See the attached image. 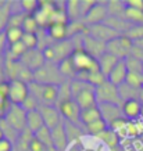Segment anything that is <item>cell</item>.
I'll list each match as a JSON object with an SVG mask.
<instances>
[{"label": "cell", "mask_w": 143, "mask_h": 151, "mask_svg": "<svg viewBox=\"0 0 143 151\" xmlns=\"http://www.w3.org/2000/svg\"><path fill=\"white\" fill-rule=\"evenodd\" d=\"M71 92H72V99L77 101L81 110L99 105L96 100V87L92 86L90 83L74 79L71 81Z\"/></svg>", "instance_id": "1"}, {"label": "cell", "mask_w": 143, "mask_h": 151, "mask_svg": "<svg viewBox=\"0 0 143 151\" xmlns=\"http://www.w3.org/2000/svg\"><path fill=\"white\" fill-rule=\"evenodd\" d=\"M71 58H72L75 67H77V71H78V76H77L78 81L86 82L88 73L95 72V71L99 69L97 60L93 58L92 55H89L88 53L85 50H82V49L75 50L74 53H72V55H71Z\"/></svg>", "instance_id": "2"}, {"label": "cell", "mask_w": 143, "mask_h": 151, "mask_svg": "<svg viewBox=\"0 0 143 151\" xmlns=\"http://www.w3.org/2000/svg\"><path fill=\"white\" fill-rule=\"evenodd\" d=\"M29 92L35 96L40 105H54L58 100V86L56 85H42L38 82L29 83Z\"/></svg>", "instance_id": "3"}, {"label": "cell", "mask_w": 143, "mask_h": 151, "mask_svg": "<svg viewBox=\"0 0 143 151\" xmlns=\"http://www.w3.org/2000/svg\"><path fill=\"white\" fill-rule=\"evenodd\" d=\"M33 82L42 83V85H56L60 86L65 82L63 75L58 71V67L53 63H46L42 68L33 72Z\"/></svg>", "instance_id": "4"}, {"label": "cell", "mask_w": 143, "mask_h": 151, "mask_svg": "<svg viewBox=\"0 0 143 151\" xmlns=\"http://www.w3.org/2000/svg\"><path fill=\"white\" fill-rule=\"evenodd\" d=\"M135 47V42L128 35H121L106 43V53L114 55L118 60H125L129 57Z\"/></svg>", "instance_id": "5"}, {"label": "cell", "mask_w": 143, "mask_h": 151, "mask_svg": "<svg viewBox=\"0 0 143 151\" xmlns=\"http://www.w3.org/2000/svg\"><path fill=\"white\" fill-rule=\"evenodd\" d=\"M3 121L14 132L21 134L27 129V111L24 110L21 105H10Z\"/></svg>", "instance_id": "6"}, {"label": "cell", "mask_w": 143, "mask_h": 151, "mask_svg": "<svg viewBox=\"0 0 143 151\" xmlns=\"http://www.w3.org/2000/svg\"><path fill=\"white\" fill-rule=\"evenodd\" d=\"M96 100L97 104H116L122 105V100L118 93V87L114 86L108 81L96 87Z\"/></svg>", "instance_id": "7"}, {"label": "cell", "mask_w": 143, "mask_h": 151, "mask_svg": "<svg viewBox=\"0 0 143 151\" xmlns=\"http://www.w3.org/2000/svg\"><path fill=\"white\" fill-rule=\"evenodd\" d=\"M29 83L24 81H10L7 100L13 105H22V103L29 97Z\"/></svg>", "instance_id": "8"}, {"label": "cell", "mask_w": 143, "mask_h": 151, "mask_svg": "<svg viewBox=\"0 0 143 151\" xmlns=\"http://www.w3.org/2000/svg\"><path fill=\"white\" fill-rule=\"evenodd\" d=\"M58 111H60L61 116L65 122L74 125H79L81 124V107L77 104V101L74 99L67 100L64 103H60L58 105H56Z\"/></svg>", "instance_id": "9"}, {"label": "cell", "mask_w": 143, "mask_h": 151, "mask_svg": "<svg viewBox=\"0 0 143 151\" xmlns=\"http://www.w3.org/2000/svg\"><path fill=\"white\" fill-rule=\"evenodd\" d=\"M85 35H89V36L95 37L97 40L103 42V43H108L110 40L116 39V37L121 36L118 32H116L114 29H111L108 25L106 24H97V25H89L86 28V33Z\"/></svg>", "instance_id": "10"}, {"label": "cell", "mask_w": 143, "mask_h": 151, "mask_svg": "<svg viewBox=\"0 0 143 151\" xmlns=\"http://www.w3.org/2000/svg\"><path fill=\"white\" fill-rule=\"evenodd\" d=\"M108 18V11H107V3L96 1V4L89 10V13L83 17V22L89 25H97V24L106 22Z\"/></svg>", "instance_id": "11"}, {"label": "cell", "mask_w": 143, "mask_h": 151, "mask_svg": "<svg viewBox=\"0 0 143 151\" xmlns=\"http://www.w3.org/2000/svg\"><path fill=\"white\" fill-rule=\"evenodd\" d=\"M39 111H40L42 116H43L45 126L49 128L50 130L64 122V119L61 116L58 108L54 107V105H40V107H39Z\"/></svg>", "instance_id": "12"}, {"label": "cell", "mask_w": 143, "mask_h": 151, "mask_svg": "<svg viewBox=\"0 0 143 151\" xmlns=\"http://www.w3.org/2000/svg\"><path fill=\"white\" fill-rule=\"evenodd\" d=\"M28 69H31L32 72L38 71L46 64V60L43 57V51L39 49H33V50H27V53L21 57L20 60Z\"/></svg>", "instance_id": "13"}, {"label": "cell", "mask_w": 143, "mask_h": 151, "mask_svg": "<svg viewBox=\"0 0 143 151\" xmlns=\"http://www.w3.org/2000/svg\"><path fill=\"white\" fill-rule=\"evenodd\" d=\"M82 50H85L89 55H92L93 58L99 60L104 53H106V43L97 40V39L89 36V35H83Z\"/></svg>", "instance_id": "14"}, {"label": "cell", "mask_w": 143, "mask_h": 151, "mask_svg": "<svg viewBox=\"0 0 143 151\" xmlns=\"http://www.w3.org/2000/svg\"><path fill=\"white\" fill-rule=\"evenodd\" d=\"M122 115L126 121H136L143 112V105L139 100H126L121 105Z\"/></svg>", "instance_id": "15"}, {"label": "cell", "mask_w": 143, "mask_h": 151, "mask_svg": "<svg viewBox=\"0 0 143 151\" xmlns=\"http://www.w3.org/2000/svg\"><path fill=\"white\" fill-rule=\"evenodd\" d=\"M51 139H53V146H54L56 151H65L68 148L69 140L67 132H65L64 122L56 126L54 129H51Z\"/></svg>", "instance_id": "16"}, {"label": "cell", "mask_w": 143, "mask_h": 151, "mask_svg": "<svg viewBox=\"0 0 143 151\" xmlns=\"http://www.w3.org/2000/svg\"><path fill=\"white\" fill-rule=\"evenodd\" d=\"M126 76H128V68H126V63L125 60H120L118 64L114 67V69L110 72V75L107 76V81L113 83L114 86L120 87L121 85H124L126 82Z\"/></svg>", "instance_id": "17"}, {"label": "cell", "mask_w": 143, "mask_h": 151, "mask_svg": "<svg viewBox=\"0 0 143 151\" xmlns=\"http://www.w3.org/2000/svg\"><path fill=\"white\" fill-rule=\"evenodd\" d=\"M100 112H102V118L103 121H106V124L110 126L113 122H116L118 119L124 118L122 115V110H121V105L116 104H99Z\"/></svg>", "instance_id": "18"}, {"label": "cell", "mask_w": 143, "mask_h": 151, "mask_svg": "<svg viewBox=\"0 0 143 151\" xmlns=\"http://www.w3.org/2000/svg\"><path fill=\"white\" fill-rule=\"evenodd\" d=\"M47 35L57 43L68 39V24H51L46 28Z\"/></svg>", "instance_id": "19"}, {"label": "cell", "mask_w": 143, "mask_h": 151, "mask_svg": "<svg viewBox=\"0 0 143 151\" xmlns=\"http://www.w3.org/2000/svg\"><path fill=\"white\" fill-rule=\"evenodd\" d=\"M43 126H45V121H43V116H42L40 111L39 110L28 111L27 112V129L28 130L32 133V134H35Z\"/></svg>", "instance_id": "20"}, {"label": "cell", "mask_w": 143, "mask_h": 151, "mask_svg": "<svg viewBox=\"0 0 143 151\" xmlns=\"http://www.w3.org/2000/svg\"><path fill=\"white\" fill-rule=\"evenodd\" d=\"M118 61H120V60L117 58V57L108 54V53H104L100 58L97 60V64H99V69H100V72H102L103 75L107 78V76L110 75L111 71L114 69V67L118 64Z\"/></svg>", "instance_id": "21"}, {"label": "cell", "mask_w": 143, "mask_h": 151, "mask_svg": "<svg viewBox=\"0 0 143 151\" xmlns=\"http://www.w3.org/2000/svg\"><path fill=\"white\" fill-rule=\"evenodd\" d=\"M57 67H58V71H60V73L63 75V78H64L65 81H68V79H72V81H74V79H77V76H78L77 67H75L74 61H72L71 57L63 60Z\"/></svg>", "instance_id": "22"}, {"label": "cell", "mask_w": 143, "mask_h": 151, "mask_svg": "<svg viewBox=\"0 0 143 151\" xmlns=\"http://www.w3.org/2000/svg\"><path fill=\"white\" fill-rule=\"evenodd\" d=\"M99 119H103L99 105L90 107V108H86V110H81V124L83 126H88V125L96 122Z\"/></svg>", "instance_id": "23"}, {"label": "cell", "mask_w": 143, "mask_h": 151, "mask_svg": "<svg viewBox=\"0 0 143 151\" xmlns=\"http://www.w3.org/2000/svg\"><path fill=\"white\" fill-rule=\"evenodd\" d=\"M140 92L139 89H135V87L129 86L128 83H124L118 87V93H120V97L122 103L126 100H139L140 99Z\"/></svg>", "instance_id": "24"}, {"label": "cell", "mask_w": 143, "mask_h": 151, "mask_svg": "<svg viewBox=\"0 0 143 151\" xmlns=\"http://www.w3.org/2000/svg\"><path fill=\"white\" fill-rule=\"evenodd\" d=\"M65 11H67L69 22L71 21H78L79 17L82 15L81 0H68V1H65Z\"/></svg>", "instance_id": "25"}, {"label": "cell", "mask_w": 143, "mask_h": 151, "mask_svg": "<svg viewBox=\"0 0 143 151\" xmlns=\"http://www.w3.org/2000/svg\"><path fill=\"white\" fill-rule=\"evenodd\" d=\"M124 19L134 27H143V11L126 7L124 13Z\"/></svg>", "instance_id": "26"}, {"label": "cell", "mask_w": 143, "mask_h": 151, "mask_svg": "<svg viewBox=\"0 0 143 151\" xmlns=\"http://www.w3.org/2000/svg\"><path fill=\"white\" fill-rule=\"evenodd\" d=\"M125 9H126V4H125L124 1H120V0H110V1H107L108 17H120V18H124Z\"/></svg>", "instance_id": "27"}, {"label": "cell", "mask_w": 143, "mask_h": 151, "mask_svg": "<svg viewBox=\"0 0 143 151\" xmlns=\"http://www.w3.org/2000/svg\"><path fill=\"white\" fill-rule=\"evenodd\" d=\"M97 139H100L103 143H106L110 148H117L118 144H120V136L110 128H107Z\"/></svg>", "instance_id": "28"}, {"label": "cell", "mask_w": 143, "mask_h": 151, "mask_svg": "<svg viewBox=\"0 0 143 151\" xmlns=\"http://www.w3.org/2000/svg\"><path fill=\"white\" fill-rule=\"evenodd\" d=\"M4 35H6V40L9 43V46H11L14 43H18V42L22 40L24 31L22 28H7L4 31Z\"/></svg>", "instance_id": "29"}, {"label": "cell", "mask_w": 143, "mask_h": 151, "mask_svg": "<svg viewBox=\"0 0 143 151\" xmlns=\"http://www.w3.org/2000/svg\"><path fill=\"white\" fill-rule=\"evenodd\" d=\"M27 47L24 46L22 42H18V43H14L11 46H9V50H7V58L10 60H21L25 53H27Z\"/></svg>", "instance_id": "30"}, {"label": "cell", "mask_w": 143, "mask_h": 151, "mask_svg": "<svg viewBox=\"0 0 143 151\" xmlns=\"http://www.w3.org/2000/svg\"><path fill=\"white\" fill-rule=\"evenodd\" d=\"M11 3L10 1H6L4 6L0 7V33H3L4 29H7V25H9V19L11 17Z\"/></svg>", "instance_id": "31"}, {"label": "cell", "mask_w": 143, "mask_h": 151, "mask_svg": "<svg viewBox=\"0 0 143 151\" xmlns=\"http://www.w3.org/2000/svg\"><path fill=\"white\" fill-rule=\"evenodd\" d=\"M86 128V132L93 136V137H99L100 134H102L107 128H108V125L106 124V121H103V119H99L96 122H93V124L88 125V126H85Z\"/></svg>", "instance_id": "32"}, {"label": "cell", "mask_w": 143, "mask_h": 151, "mask_svg": "<svg viewBox=\"0 0 143 151\" xmlns=\"http://www.w3.org/2000/svg\"><path fill=\"white\" fill-rule=\"evenodd\" d=\"M72 99V92H71V82L65 81L64 83H61L58 86V100H57V104L58 105L60 103H64L67 100H71Z\"/></svg>", "instance_id": "33"}, {"label": "cell", "mask_w": 143, "mask_h": 151, "mask_svg": "<svg viewBox=\"0 0 143 151\" xmlns=\"http://www.w3.org/2000/svg\"><path fill=\"white\" fill-rule=\"evenodd\" d=\"M125 63H126L128 72L143 73V63L139 58H136V57H134V55H129V57L125 58Z\"/></svg>", "instance_id": "34"}, {"label": "cell", "mask_w": 143, "mask_h": 151, "mask_svg": "<svg viewBox=\"0 0 143 151\" xmlns=\"http://www.w3.org/2000/svg\"><path fill=\"white\" fill-rule=\"evenodd\" d=\"M39 29H40V28L38 25L36 19L33 18V15H29V14H28L27 18L24 19V24H22L24 33H38Z\"/></svg>", "instance_id": "35"}, {"label": "cell", "mask_w": 143, "mask_h": 151, "mask_svg": "<svg viewBox=\"0 0 143 151\" xmlns=\"http://www.w3.org/2000/svg\"><path fill=\"white\" fill-rule=\"evenodd\" d=\"M106 81H107V78L103 75L102 72H100V69H97V71H95V72L88 73V76H86V82L90 83V85L95 86V87L103 85Z\"/></svg>", "instance_id": "36"}, {"label": "cell", "mask_w": 143, "mask_h": 151, "mask_svg": "<svg viewBox=\"0 0 143 151\" xmlns=\"http://www.w3.org/2000/svg\"><path fill=\"white\" fill-rule=\"evenodd\" d=\"M24 46L27 47L28 50H33V49H38L39 46V39H38V33H24L22 40Z\"/></svg>", "instance_id": "37"}, {"label": "cell", "mask_w": 143, "mask_h": 151, "mask_svg": "<svg viewBox=\"0 0 143 151\" xmlns=\"http://www.w3.org/2000/svg\"><path fill=\"white\" fill-rule=\"evenodd\" d=\"M28 14L25 13H13L9 19V25L7 28H22L24 19L27 18Z\"/></svg>", "instance_id": "38"}, {"label": "cell", "mask_w": 143, "mask_h": 151, "mask_svg": "<svg viewBox=\"0 0 143 151\" xmlns=\"http://www.w3.org/2000/svg\"><path fill=\"white\" fill-rule=\"evenodd\" d=\"M20 4H21L22 13L29 14V15H32V14L39 9V1H38V0H21Z\"/></svg>", "instance_id": "39"}, {"label": "cell", "mask_w": 143, "mask_h": 151, "mask_svg": "<svg viewBox=\"0 0 143 151\" xmlns=\"http://www.w3.org/2000/svg\"><path fill=\"white\" fill-rule=\"evenodd\" d=\"M29 151H50V150H49V147L45 146L43 143L39 142V140L33 136L31 143H29Z\"/></svg>", "instance_id": "40"}, {"label": "cell", "mask_w": 143, "mask_h": 151, "mask_svg": "<svg viewBox=\"0 0 143 151\" xmlns=\"http://www.w3.org/2000/svg\"><path fill=\"white\" fill-rule=\"evenodd\" d=\"M128 36L132 39V40H136V39H140L143 37V27H134L129 32L126 33Z\"/></svg>", "instance_id": "41"}, {"label": "cell", "mask_w": 143, "mask_h": 151, "mask_svg": "<svg viewBox=\"0 0 143 151\" xmlns=\"http://www.w3.org/2000/svg\"><path fill=\"white\" fill-rule=\"evenodd\" d=\"M95 4H96V1H93V0H81V11H82L83 17L89 13V10L92 9Z\"/></svg>", "instance_id": "42"}, {"label": "cell", "mask_w": 143, "mask_h": 151, "mask_svg": "<svg viewBox=\"0 0 143 151\" xmlns=\"http://www.w3.org/2000/svg\"><path fill=\"white\" fill-rule=\"evenodd\" d=\"M13 150H14V146L10 139L4 137L3 140H0V151H13Z\"/></svg>", "instance_id": "43"}, {"label": "cell", "mask_w": 143, "mask_h": 151, "mask_svg": "<svg viewBox=\"0 0 143 151\" xmlns=\"http://www.w3.org/2000/svg\"><path fill=\"white\" fill-rule=\"evenodd\" d=\"M125 4H126V7L143 11V0H128V1H125Z\"/></svg>", "instance_id": "44"}, {"label": "cell", "mask_w": 143, "mask_h": 151, "mask_svg": "<svg viewBox=\"0 0 143 151\" xmlns=\"http://www.w3.org/2000/svg\"><path fill=\"white\" fill-rule=\"evenodd\" d=\"M6 43H7V40H6V35H4V32H3V33H0V57H1V54H3Z\"/></svg>", "instance_id": "45"}, {"label": "cell", "mask_w": 143, "mask_h": 151, "mask_svg": "<svg viewBox=\"0 0 143 151\" xmlns=\"http://www.w3.org/2000/svg\"><path fill=\"white\" fill-rule=\"evenodd\" d=\"M134 42H135V46H138V47H140V49H143V37L136 39V40H134Z\"/></svg>", "instance_id": "46"}, {"label": "cell", "mask_w": 143, "mask_h": 151, "mask_svg": "<svg viewBox=\"0 0 143 151\" xmlns=\"http://www.w3.org/2000/svg\"><path fill=\"white\" fill-rule=\"evenodd\" d=\"M4 139V133H3V130L0 129V140H3Z\"/></svg>", "instance_id": "47"}, {"label": "cell", "mask_w": 143, "mask_h": 151, "mask_svg": "<svg viewBox=\"0 0 143 151\" xmlns=\"http://www.w3.org/2000/svg\"><path fill=\"white\" fill-rule=\"evenodd\" d=\"M4 3H6L4 0H0V7H1V6H4Z\"/></svg>", "instance_id": "48"}]
</instances>
